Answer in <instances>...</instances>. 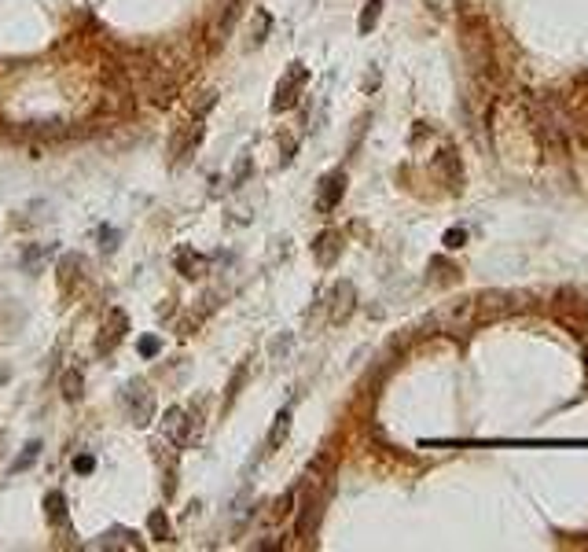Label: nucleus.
I'll return each mask as SVG.
<instances>
[{"instance_id":"20e7f679","label":"nucleus","mask_w":588,"mask_h":552,"mask_svg":"<svg viewBox=\"0 0 588 552\" xmlns=\"http://www.w3.org/2000/svg\"><path fill=\"white\" fill-rule=\"evenodd\" d=\"M342 192H346V173L335 170V173H328V177L320 181L317 206H320V210H335V206H338V199H342Z\"/></svg>"},{"instance_id":"1a4fd4ad","label":"nucleus","mask_w":588,"mask_h":552,"mask_svg":"<svg viewBox=\"0 0 588 552\" xmlns=\"http://www.w3.org/2000/svg\"><path fill=\"white\" fill-rule=\"evenodd\" d=\"M379 11H383V0H368L364 11H361V23H357V26H361V34H371V26L379 23Z\"/></svg>"},{"instance_id":"4468645a","label":"nucleus","mask_w":588,"mask_h":552,"mask_svg":"<svg viewBox=\"0 0 588 552\" xmlns=\"http://www.w3.org/2000/svg\"><path fill=\"white\" fill-rule=\"evenodd\" d=\"M92 468H96V460L89 457V453H85V457H77V460H74V472H77V475H89Z\"/></svg>"},{"instance_id":"0eeeda50","label":"nucleus","mask_w":588,"mask_h":552,"mask_svg":"<svg viewBox=\"0 0 588 552\" xmlns=\"http://www.w3.org/2000/svg\"><path fill=\"white\" fill-rule=\"evenodd\" d=\"M287 431H290V409H280V413H276L272 431H269V449H280V442L287 438Z\"/></svg>"},{"instance_id":"f257e3e1","label":"nucleus","mask_w":588,"mask_h":552,"mask_svg":"<svg viewBox=\"0 0 588 552\" xmlns=\"http://www.w3.org/2000/svg\"><path fill=\"white\" fill-rule=\"evenodd\" d=\"M122 405H125V413H129V420H133L136 427H147L155 420V394L147 391L143 380H133V383L125 387Z\"/></svg>"},{"instance_id":"f03ea898","label":"nucleus","mask_w":588,"mask_h":552,"mask_svg":"<svg viewBox=\"0 0 588 552\" xmlns=\"http://www.w3.org/2000/svg\"><path fill=\"white\" fill-rule=\"evenodd\" d=\"M305 67L302 63H290V70L280 77V85H276V100H272V111H287V107H294L298 104V92H302V85H305Z\"/></svg>"},{"instance_id":"f8f14e48","label":"nucleus","mask_w":588,"mask_h":552,"mask_svg":"<svg viewBox=\"0 0 588 552\" xmlns=\"http://www.w3.org/2000/svg\"><path fill=\"white\" fill-rule=\"evenodd\" d=\"M151 534H155V538H162V541L170 538V523H166V512H162V508L151 512Z\"/></svg>"},{"instance_id":"7ed1b4c3","label":"nucleus","mask_w":588,"mask_h":552,"mask_svg":"<svg viewBox=\"0 0 588 552\" xmlns=\"http://www.w3.org/2000/svg\"><path fill=\"white\" fill-rule=\"evenodd\" d=\"M162 434H166L173 446H184L188 434H191V416L184 409H170L166 420H162Z\"/></svg>"},{"instance_id":"2eb2a0df","label":"nucleus","mask_w":588,"mask_h":552,"mask_svg":"<svg viewBox=\"0 0 588 552\" xmlns=\"http://www.w3.org/2000/svg\"><path fill=\"white\" fill-rule=\"evenodd\" d=\"M140 353H143V357L158 353V339H140Z\"/></svg>"},{"instance_id":"423d86ee","label":"nucleus","mask_w":588,"mask_h":552,"mask_svg":"<svg viewBox=\"0 0 588 552\" xmlns=\"http://www.w3.org/2000/svg\"><path fill=\"white\" fill-rule=\"evenodd\" d=\"M335 254H338V232H324V236L317 239V262H320V265H331Z\"/></svg>"},{"instance_id":"ddd939ff","label":"nucleus","mask_w":588,"mask_h":552,"mask_svg":"<svg viewBox=\"0 0 588 552\" xmlns=\"http://www.w3.org/2000/svg\"><path fill=\"white\" fill-rule=\"evenodd\" d=\"M464 239H467V232H464V229H449V232H445V247H449V251H456V247H464Z\"/></svg>"},{"instance_id":"9d476101","label":"nucleus","mask_w":588,"mask_h":552,"mask_svg":"<svg viewBox=\"0 0 588 552\" xmlns=\"http://www.w3.org/2000/svg\"><path fill=\"white\" fill-rule=\"evenodd\" d=\"M81 387H85V383H81V372L70 368L67 376H63V398H67V401H77V398H81Z\"/></svg>"},{"instance_id":"39448f33","label":"nucleus","mask_w":588,"mask_h":552,"mask_svg":"<svg viewBox=\"0 0 588 552\" xmlns=\"http://www.w3.org/2000/svg\"><path fill=\"white\" fill-rule=\"evenodd\" d=\"M129 328V317L122 313V310H110V320H107V335L100 339V343H96V350H100V353H110L114 350V343H118V339H122V332Z\"/></svg>"},{"instance_id":"9b49d317","label":"nucleus","mask_w":588,"mask_h":552,"mask_svg":"<svg viewBox=\"0 0 588 552\" xmlns=\"http://www.w3.org/2000/svg\"><path fill=\"white\" fill-rule=\"evenodd\" d=\"M44 508H48V519H52V523H59V519H63V494L52 490V494L44 497Z\"/></svg>"},{"instance_id":"6e6552de","label":"nucleus","mask_w":588,"mask_h":552,"mask_svg":"<svg viewBox=\"0 0 588 552\" xmlns=\"http://www.w3.org/2000/svg\"><path fill=\"white\" fill-rule=\"evenodd\" d=\"M37 457H41V442H26V446H23V453H19V460H15V464L8 468V475H19V472H26V468L34 464Z\"/></svg>"}]
</instances>
